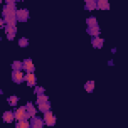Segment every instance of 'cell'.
<instances>
[{
	"mask_svg": "<svg viewBox=\"0 0 128 128\" xmlns=\"http://www.w3.org/2000/svg\"><path fill=\"white\" fill-rule=\"evenodd\" d=\"M28 118H31L30 115L28 114L27 110H26V106H21L19 107L18 109H16L14 111V119H16L17 121L19 120H22V119H28Z\"/></svg>",
	"mask_w": 128,
	"mask_h": 128,
	"instance_id": "cell-1",
	"label": "cell"
},
{
	"mask_svg": "<svg viewBox=\"0 0 128 128\" xmlns=\"http://www.w3.org/2000/svg\"><path fill=\"white\" fill-rule=\"evenodd\" d=\"M44 123L47 126H54L55 123H56V117L49 110L44 112Z\"/></svg>",
	"mask_w": 128,
	"mask_h": 128,
	"instance_id": "cell-2",
	"label": "cell"
},
{
	"mask_svg": "<svg viewBox=\"0 0 128 128\" xmlns=\"http://www.w3.org/2000/svg\"><path fill=\"white\" fill-rule=\"evenodd\" d=\"M29 17V11L27 9H19L16 11V19L20 22H26Z\"/></svg>",
	"mask_w": 128,
	"mask_h": 128,
	"instance_id": "cell-3",
	"label": "cell"
},
{
	"mask_svg": "<svg viewBox=\"0 0 128 128\" xmlns=\"http://www.w3.org/2000/svg\"><path fill=\"white\" fill-rule=\"evenodd\" d=\"M2 14H3V16L7 15V14H9V15H16V5H15V3L6 4L3 7Z\"/></svg>",
	"mask_w": 128,
	"mask_h": 128,
	"instance_id": "cell-4",
	"label": "cell"
},
{
	"mask_svg": "<svg viewBox=\"0 0 128 128\" xmlns=\"http://www.w3.org/2000/svg\"><path fill=\"white\" fill-rule=\"evenodd\" d=\"M44 125V121L40 118V117H37L36 115L31 117V120H30V126L32 128H42Z\"/></svg>",
	"mask_w": 128,
	"mask_h": 128,
	"instance_id": "cell-5",
	"label": "cell"
},
{
	"mask_svg": "<svg viewBox=\"0 0 128 128\" xmlns=\"http://www.w3.org/2000/svg\"><path fill=\"white\" fill-rule=\"evenodd\" d=\"M12 80H13V82H15L16 84L22 83V82L24 81L23 72L17 71V70H13V72H12Z\"/></svg>",
	"mask_w": 128,
	"mask_h": 128,
	"instance_id": "cell-6",
	"label": "cell"
},
{
	"mask_svg": "<svg viewBox=\"0 0 128 128\" xmlns=\"http://www.w3.org/2000/svg\"><path fill=\"white\" fill-rule=\"evenodd\" d=\"M24 80L27 82V85L30 87L36 85V76L33 72H27V74L24 76Z\"/></svg>",
	"mask_w": 128,
	"mask_h": 128,
	"instance_id": "cell-7",
	"label": "cell"
},
{
	"mask_svg": "<svg viewBox=\"0 0 128 128\" xmlns=\"http://www.w3.org/2000/svg\"><path fill=\"white\" fill-rule=\"evenodd\" d=\"M22 63H23V69L26 72H34L35 71V66L32 63L31 59H24V61Z\"/></svg>",
	"mask_w": 128,
	"mask_h": 128,
	"instance_id": "cell-8",
	"label": "cell"
},
{
	"mask_svg": "<svg viewBox=\"0 0 128 128\" xmlns=\"http://www.w3.org/2000/svg\"><path fill=\"white\" fill-rule=\"evenodd\" d=\"M16 21H17L16 15H9V14L4 15V22L6 24H8V25H14L15 26Z\"/></svg>",
	"mask_w": 128,
	"mask_h": 128,
	"instance_id": "cell-9",
	"label": "cell"
},
{
	"mask_svg": "<svg viewBox=\"0 0 128 128\" xmlns=\"http://www.w3.org/2000/svg\"><path fill=\"white\" fill-rule=\"evenodd\" d=\"M91 43H92V45H93V47H94V48H98V49H100V48H102V46H103L104 39L99 38L98 36H95V38H93V39H92Z\"/></svg>",
	"mask_w": 128,
	"mask_h": 128,
	"instance_id": "cell-10",
	"label": "cell"
},
{
	"mask_svg": "<svg viewBox=\"0 0 128 128\" xmlns=\"http://www.w3.org/2000/svg\"><path fill=\"white\" fill-rule=\"evenodd\" d=\"M3 121L6 122V123H11L13 120H14V113L12 111H6L3 113Z\"/></svg>",
	"mask_w": 128,
	"mask_h": 128,
	"instance_id": "cell-11",
	"label": "cell"
},
{
	"mask_svg": "<svg viewBox=\"0 0 128 128\" xmlns=\"http://www.w3.org/2000/svg\"><path fill=\"white\" fill-rule=\"evenodd\" d=\"M87 32L89 35L91 36H98L100 34V27L97 25V26H93V27H88L87 28Z\"/></svg>",
	"mask_w": 128,
	"mask_h": 128,
	"instance_id": "cell-12",
	"label": "cell"
},
{
	"mask_svg": "<svg viewBox=\"0 0 128 128\" xmlns=\"http://www.w3.org/2000/svg\"><path fill=\"white\" fill-rule=\"evenodd\" d=\"M96 5H97V9H105L108 10L109 9V3L108 0H97L96 1Z\"/></svg>",
	"mask_w": 128,
	"mask_h": 128,
	"instance_id": "cell-13",
	"label": "cell"
},
{
	"mask_svg": "<svg viewBox=\"0 0 128 128\" xmlns=\"http://www.w3.org/2000/svg\"><path fill=\"white\" fill-rule=\"evenodd\" d=\"M96 1L97 0H85L86 5H85V9L86 10H94L97 9V5H96Z\"/></svg>",
	"mask_w": 128,
	"mask_h": 128,
	"instance_id": "cell-14",
	"label": "cell"
},
{
	"mask_svg": "<svg viewBox=\"0 0 128 128\" xmlns=\"http://www.w3.org/2000/svg\"><path fill=\"white\" fill-rule=\"evenodd\" d=\"M26 110H27L28 114L30 115V117L35 116V115H36V113H37V111H36V109H35L34 105H33L31 102H28V103H27V105H26Z\"/></svg>",
	"mask_w": 128,
	"mask_h": 128,
	"instance_id": "cell-15",
	"label": "cell"
},
{
	"mask_svg": "<svg viewBox=\"0 0 128 128\" xmlns=\"http://www.w3.org/2000/svg\"><path fill=\"white\" fill-rule=\"evenodd\" d=\"M50 103L48 102V101H46V102H42V103H39L38 104V109H39V111L40 112H46V111H48V110H50Z\"/></svg>",
	"mask_w": 128,
	"mask_h": 128,
	"instance_id": "cell-16",
	"label": "cell"
},
{
	"mask_svg": "<svg viewBox=\"0 0 128 128\" xmlns=\"http://www.w3.org/2000/svg\"><path fill=\"white\" fill-rule=\"evenodd\" d=\"M15 126H16V128H29L30 127V123L26 119H22V120L17 121Z\"/></svg>",
	"mask_w": 128,
	"mask_h": 128,
	"instance_id": "cell-17",
	"label": "cell"
},
{
	"mask_svg": "<svg viewBox=\"0 0 128 128\" xmlns=\"http://www.w3.org/2000/svg\"><path fill=\"white\" fill-rule=\"evenodd\" d=\"M16 32H17L16 26H14V25H8V24L5 26V33H6V35L7 34H14V35H16Z\"/></svg>",
	"mask_w": 128,
	"mask_h": 128,
	"instance_id": "cell-18",
	"label": "cell"
},
{
	"mask_svg": "<svg viewBox=\"0 0 128 128\" xmlns=\"http://www.w3.org/2000/svg\"><path fill=\"white\" fill-rule=\"evenodd\" d=\"M86 23H87L88 27H93V26H97V25H98L97 19H96L95 17H93V16H91V17L87 18V20H86Z\"/></svg>",
	"mask_w": 128,
	"mask_h": 128,
	"instance_id": "cell-19",
	"label": "cell"
},
{
	"mask_svg": "<svg viewBox=\"0 0 128 128\" xmlns=\"http://www.w3.org/2000/svg\"><path fill=\"white\" fill-rule=\"evenodd\" d=\"M12 69L13 70H17V71H21V69H23V63L21 61H13L12 63Z\"/></svg>",
	"mask_w": 128,
	"mask_h": 128,
	"instance_id": "cell-20",
	"label": "cell"
},
{
	"mask_svg": "<svg viewBox=\"0 0 128 128\" xmlns=\"http://www.w3.org/2000/svg\"><path fill=\"white\" fill-rule=\"evenodd\" d=\"M84 88H85V90H86L87 92H89V93L93 92V90H94V82H93V81H88V82H86L85 85H84Z\"/></svg>",
	"mask_w": 128,
	"mask_h": 128,
	"instance_id": "cell-21",
	"label": "cell"
},
{
	"mask_svg": "<svg viewBox=\"0 0 128 128\" xmlns=\"http://www.w3.org/2000/svg\"><path fill=\"white\" fill-rule=\"evenodd\" d=\"M46 101H48V96H46L44 93L37 94V100H36V103L37 104L42 103V102H46Z\"/></svg>",
	"mask_w": 128,
	"mask_h": 128,
	"instance_id": "cell-22",
	"label": "cell"
},
{
	"mask_svg": "<svg viewBox=\"0 0 128 128\" xmlns=\"http://www.w3.org/2000/svg\"><path fill=\"white\" fill-rule=\"evenodd\" d=\"M18 100H19V98L16 96V95H12V96H10L8 99H7V101H8V103L11 105V106H15L16 104H17V102H18Z\"/></svg>",
	"mask_w": 128,
	"mask_h": 128,
	"instance_id": "cell-23",
	"label": "cell"
},
{
	"mask_svg": "<svg viewBox=\"0 0 128 128\" xmlns=\"http://www.w3.org/2000/svg\"><path fill=\"white\" fill-rule=\"evenodd\" d=\"M18 45L20 47H27L29 45V42H28V39L27 38H21L20 40H18Z\"/></svg>",
	"mask_w": 128,
	"mask_h": 128,
	"instance_id": "cell-24",
	"label": "cell"
},
{
	"mask_svg": "<svg viewBox=\"0 0 128 128\" xmlns=\"http://www.w3.org/2000/svg\"><path fill=\"white\" fill-rule=\"evenodd\" d=\"M44 91H45V89L43 87H41V86H36L35 89H34V93L35 94H41V93H44Z\"/></svg>",
	"mask_w": 128,
	"mask_h": 128,
	"instance_id": "cell-25",
	"label": "cell"
},
{
	"mask_svg": "<svg viewBox=\"0 0 128 128\" xmlns=\"http://www.w3.org/2000/svg\"><path fill=\"white\" fill-rule=\"evenodd\" d=\"M6 36H7V39H8V40H10V41H11V40H13V39H14V37H15V35H14V34H7Z\"/></svg>",
	"mask_w": 128,
	"mask_h": 128,
	"instance_id": "cell-26",
	"label": "cell"
},
{
	"mask_svg": "<svg viewBox=\"0 0 128 128\" xmlns=\"http://www.w3.org/2000/svg\"><path fill=\"white\" fill-rule=\"evenodd\" d=\"M5 1L7 4H9V3H16V1H18V0H5Z\"/></svg>",
	"mask_w": 128,
	"mask_h": 128,
	"instance_id": "cell-27",
	"label": "cell"
},
{
	"mask_svg": "<svg viewBox=\"0 0 128 128\" xmlns=\"http://www.w3.org/2000/svg\"><path fill=\"white\" fill-rule=\"evenodd\" d=\"M3 23H4V20H2V19L0 18V29L3 27Z\"/></svg>",
	"mask_w": 128,
	"mask_h": 128,
	"instance_id": "cell-28",
	"label": "cell"
},
{
	"mask_svg": "<svg viewBox=\"0 0 128 128\" xmlns=\"http://www.w3.org/2000/svg\"><path fill=\"white\" fill-rule=\"evenodd\" d=\"M1 94H3V91H2L1 89H0V95H1Z\"/></svg>",
	"mask_w": 128,
	"mask_h": 128,
	"instance_id": "cell-29",
	"label": "cell"
},
{
	"mask_svg": "<svg viewBox=\"0 0 128 128\" xmlns=\"http://www.w3.org/2000/svg\"><path fill=\"white\" fill-rule=\"evenodd\" d=\"M1 2H2V0H0V4H1Z\"/></svg>",
	"mask_w": 128,
	"mask_h": 128,
	"instance_id": "cell-30",
	"label": "cell"
}]
</instances>
